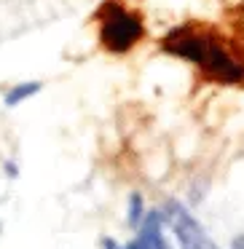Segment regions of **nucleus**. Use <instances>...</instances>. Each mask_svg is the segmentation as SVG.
Listing matches in <instances>:
<instances>
[{"instance_id": "4", "label": "nucleus", "mask_w": 244, "mask_h": 249, "mask_svg": "<svg viewBox=\"0 0 244 249\" xmlns=\"http://www.w3.org/2000/svg\"><path fill=\"white\" fill-rule=\"evenodd\" d=\"M40 89H43V86H40L38 81H30V83H19V86H14L11 91L6 94V105H8V107H17V105H19V102H24V99H27V97H33V94H38Z\"/></svg>"}, {"instance_id": "5", "label": "nucleus", "mask_w": 244, "mask_h": 249, "mask_svg": "<svg viewBox=\"0 0 244 249\" xmlns=\"http://www.w3.org/2000/svg\"><path fill=\"white\" fill-rule=\"evenodd\" d=\"M142 222V196H131L129 198V225H140Z\"/></svg>"}, {"instance_id": "2", "label": "nucleus", "mask_w": 244, "mask_h": 249, "mask_svg": "<svg viewBox=\"0 0 244 249\" xmlns=\"http://www.w3.org/2000/svg\"><path fill=\"white\" fill-rule=\"evenodd\" d=\"M145 27H142L140 17L124 11L121 6H110L102 19V43L110 51H129L137 40L142 38Z\"/></svg>"}, {"instance_id": "3", "label": "nucleus", "mask_w": 244, "mask_h": 249, "mask_svg": "<svg viewBox=\"0 0 244 249\" xmlns=\"http://www.w3.org/2000/svg\"><path fill=\"white\" fill-rule=\"evenodd\" d=\"M167 212H169V222H172V228H174V233H177L180 247L183 249H188V247H193V244H199V241L206 238L204 231H201V225L177 204V201H169Z\"/></svg>"}, {"instance_id": "1", "label": "nucleus", "mask_w": 244, "mask_h": 249, "mask_svg": "<svg viewBox=\"0 0 244 249\" xmlns=\"http://www.w3.org/2000/svg\"><path fill=\"white\" fill-rule=\"evenodd\" d=\"M164 49L183 56L188 62H196L206 75L220 83H242L244 81V65L231 59L223 51V46L217 40H212L209 35L193 33V30H174L164 40Z\"/></svg>"}, {"instance_id": "6", "label": "nucleus", "mask_w": 244, "mask_h": 249, "mask_svg": "<svg viewBox=\"0 0 244 249\" xmlns=\"http://www.w3.org/2000/svg\"><path fill=\"white\" fill-rule=\"evenodd\" d=\"M126 249H150V247H148V244L142 241V238H134V241H131V244H129V247H126Z\"/></svg>"}, {"instance_id": "7", "label": "nucleus", "mask_w": 244, "mask_h": 249, "mask_svg": "<svg viewBox=\"0 0 244 249\" xmlns=\"http://www.w3.org/2000/svg\"><path fill=\"white\" fill-rule=\"evenodd\" d=\"M233 249H244V244H242V241H239V244H236V247H233Z\"/></svg>"}]
</instances>
